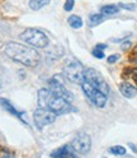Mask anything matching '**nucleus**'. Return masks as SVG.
<instances>
[{"instance_id":"nucleus-14","label":"nucleus","mask_w":137,"mask_h":158,"mask_svg":"<svg viewBox=\"0 0 137 158\" xmlns=\"http://www.w3.org/2000/svg\"><path fill=\"white\" fill-rule=\"evenodd\" d=\"M68 24H70L72 28L77 29V28H81L83 27V19L79 17V15H70L67 19Z\"/></svg>"},{"instance_id":"nucleus-10","label":"nucleus","mask_w":137,"mask_h":158,"mask_svg":"<svg viewBox=\"0 0 137 158\" xmlns=\"http://www.w3.org/2000/svg\"><path fill=\"white\" fill-rule=\"evenodd\" d=\"M119 91H121L122 96L126 98H133L137 94V88L127 82H123L119 84Z\"/></svg>"},{"instance_id":"nucleus-13","label":"nucleus","mask_w":137,"mask_h":158,"mask_svg":"<svg viewBox=\"0 0 137 158\" xmlns=\"http://www.w3.org/2000/svg\"><path fill=\"white\" fill-rule=\"evenodd\" d=\"M47 4H50V0H31L29 2V8L32 10H40Z\"/></svg>"},{"instance_id":"nucleus-24","label":"nucleus","mask_w":137,"mask_h":158,"mask_svg":"<svg viewBox=\"0 0 137 158\" xmlns=\"http://www.w3.org/2000/svg\"><path fill=\"white\" fill-rule=\"evenodd\" d=\"M118 59H119V55H118V54H114V55L108 56V59H107V60H108L109 64H114L117 60H118Z\"/></svg>"},{"instance_id":"nucleus-25","label":"nucleus","mask_w":137,"mask_h":158,"mask_svg":"<svg viewBox=\"0 0 137 158\" xmlns=\"http://www.w3.org/2000/svg\"><path fill=\"white\" fill-rule=\"evenodd\" d=\"M95 48H98V50H105L107 45H105V44H98V45L95 46Z\"/></svg>"},{"instance_id":"nucleus-30","label":"nucleus","mask_w":137,"mask_h":158,"mask_svg":"<svg viewBox=\"0 0 137 158\" xmlns=\"http://www.w3.org/2000/svg\"><path fill=\"white\" fill-rule=\"evenodd\" d=\"M75 158H76V157H75Z\"/></svg>"},{"instance_id":"nucleus-3","label":"nucleus","mask_w":137,"mask_h":158,"mask_svg":"<svg viewBox=\"0 0 137 158\" xmlns=\"http://www.w3.org/2000/svg\"><path fill=\"white\" fill-rule=\"evenodd\" d=\"M62 73L72 83H83L84 82V68L80 61L70 57L66 59L62 65Z\"/></svg>"},{"instance_id":"nucleus-1","label":"nucleus","mask_w":137,"mask_h":158,"mask_svg":"<svg viewBox=\"0 0 137 158\" xmlns=\"http://www.w3.org/2000/svg\"><path fill=\"white\" fill-rule=\"evenodd\" d=\"M5 55L13 61L28 68H36L41 63V55L34 48L18 42H9L4 47Z\"/></svg>"},{"instance_id":"nucleus-27","label":"nucleus","mask_w":137,"mask_h":158,"mask_svg":"<svg viewBox=\"0 0 137 158\" xmlns=\"http://www.w3.org/2000/svg\"><path fill=\"white\" fill-rule=\"evenodd\" d=\"M128 145H130V148H131V149L133 151V153H137V148H136V147H135V145H133L132 143H130Z\"/></svg>"},{"instance_id":"nucleus-7","label":"nucleus","mask_w":137,"mask_h":158,"mask_svg":"<svg viewBox=\"0 0 137 158\" xmlns=\"http://www.w3.org/2000/svg\"><path fill=\"white\" fill-rule=\"evenodd\" d=\"M56 117L57 115L55 112H52L51 110H47V108H42V107H38L33 114V120L38 130H42L45 126L55 123Z\"/></svg>"},{"instance_id":"nucleus-8","label":"nucleus","mask_w":137,"mask_h":158,"mask_svg":"<svg viewBox=\"0 0 137 158\" xmlns=\"http://www.w3.org/2000/svg\"><path fill=\"white\" fill-rule=\"evenodd\" d=\"M71 148L75 152L81 153V154L89 153L90 148H92V138L85 133H80L79 135H76L72 139Z\"/></svg>"},{"instance_id":"nucleus-20","label":"nucleus","mask_w":137,"mask_h":158,"mask_svg":"<svg viewBox=\"0 0 137 158\" xmlns=\"http://www.w3.org/2000/svg\"><path fill=\"white\" fill-rule=\"evenodd\" d=\"M92 54L96 59H103L104 57V51L103 50H98V48H94V50L92 51Z\"/></svg>"},{"instance_id":"nucleus-18","label":"nucleus","mask_w":137,"mask_h":158,"mask_svg":"<svg viewBox=\"0 0 137 158\" xmlns=\"http://www.w3.org/2000/svg\"><path fill=\"white\" fill-rule=\"evenodd\" d=\"M118 6L122 9H126V10H135V8H136L133 3H119Z\"/></svg>"},{"instance_id":"nucleus-16","label":"nucleus","mask_w":137,"mask_h":158,"mask_svg":"<svg viewBox=\"0 0 137 158\" xmlns=\"http://www.w3.org/2000/svg\"><path fill=\"white\" fill-rule=\"evenodd\" d=\"M109 152L114 156H124L126 154V148L122 147V145H114L109 149Z\"/></svg>"},{"instance_id":"nucleus-11","label":"nucleus","mask_w":137,"mask_h":158,"mask_svg":"<svg viewBox=\"0 0 137 158\" xmlns=\"http://www.w3.org/2000/svg\"><path fill=\"white\" fill-rule=\"evenodd\" d=\"M0 105H2V106L5 108V110H6L8 112H10L12 115L17 116V117L19 118V120H22V123L28 124V123L24 120V118H23V114H22V112H19V111H17V110H15V107H14L10 102H9L8 100H5V98H0Z\"/></svg>"},{"instance_id":"nucleus-28","label":"nucleus","mask_w":137,"mask_h":158,"mask_svg":"<svg viewBox=\"0 0 137 158\" xmlns=\"http://www.w3.org/2000/svg\"><path fill=\"white\" fill-rule=\"evenodd\" d=\"M2 158H13V156H12V154H9V153H4Z\"/></svg>"},{"instance_id":"nucleus-21","label":"nucleus","mask_w":137,"mask_h":158,"mask_svg":"<svg viewBox=\"0 0 137 158\" xmlns=\"http://www.w3.org/2000/svg\"><path fill=\"white\" fill-rule=\"evenodd\" d=\"M66 148H67V145H64V147H61L60 149H57V151H53V153H52L51 156H52L53 158H57V157L60 156V154H62V152H64V151L66 149Z\"/></svg>"},{"instance_id":"nucleus-4","label":"nucleus","mask_w":137,"mask_h":158,"mask_svg":"<svg viewBox=\"0 0 137 158\" xmlns=\"http://www.w3.org/2000/svg\"><path fill=\"white\" fill-rule=\"evenodd\" d=\"M19 38H21L22 41L27 42L28 45H31L33 47H38V48L47 47L48 42H50L48 37L42 31H40V29H34V28L25 29L24 32L21 33Z\"/></svg>"},{"instance_id":"nucleus-9","label":"nucleus","mask_w":137,"mask_h":158,"mask_svg":"<svg viewBox=\"0 0 137 158\" xmlns=\"http://www.w3.org/2000/svg\"><path fill=\"white\" fill-rule=\"evenodd\" d=\"M48 89H50L55 96L57 97H62L67 101H72V94L67 91V88L62 84V82H60V79H58L57 75H55L53 78L48 79Z\"/></svg>"},{"instance_id":"nucleus-26","label":"nucleus","mask_w":137,"mask_h":158,"mask_svg":"<svg viewBox=\"0 0 137 158\" xmlns=\"http://www.w3.org/2000/svg\"><path fill=\"white\" fill-rule=\"evenodd\" d=\"M131 78H132L133 81L137 83V69H133V72H132V75H131Z\"/></svg>"},{"instance_id":"nucleus-2","label":"nucleus","mask_w":137,"mask_h":158,"mask_svg":"<svg viewBox=\"0 0 137 158\" xmlns=\"http://www.w3.org/2000/svg\"><path fill=\"white\" fill-rule=\"evenodd\" d=\"M37 100H38V106L40 107L51 110L56 115H64L72 110L70 101L65 100L62 97L55 96L50 89H46V88H42V89L38 91Z\"/></svg>"},{"instance_id":"nucleus-15","label":"nucleus","mask_w":137,"mask_h":158,"mask_svg":"<svg viewBox=\"0 0 137 158\" xmlns=\"http://www.w3.org/2000/svg\"><path fill=\"white\" fill-rule=\"evenodd\" d=\"M103 21H104L103 14H92L89 17V26L90 27H95L98 24H100Z\"/></svg>"},{"instance_id":"nucleus-17","label":"nucleus","mask_w":137,"mask_h":158,"mask_svg":"<svg viewBox=\"0 0 137 158\" xmlns=\"http://www.w3.org/2000/svg\"><path fill=\"white\" fill-rule=\"evenodd\" d=\"M75 5V0H66L65 4H64V10L66 12H71L72 8Z\"/></svg>"},{"instance_id":"nucleus-6","label":"nucleus","mask_w":137,"mask_h":158,"mask_svg":"<svg viewBox=\"0 0 137 158\" xmlns=\"http://www.w3.org/2000/svg\"><path fill=\"white\" fill-rule=\"evenodd\" d=\"M81 88H83V92L85 93V96L89 98V100L99 108L105 107L107 105V96L104 93H102L100 91H98L96 88H94L90 83H88L86 81H84L81 83Z\"/></svg>"},{"instance_id":"nucleus-23","label":"nucleus","mask_w":137,"mask_h":158,"mask_svg":"<svg viewBox=\"0 0 137 158\" xmlns=\"http://www.w3.org/2000/svg\"><path fill=\"white\" fill-rule=\"evenodd\" d=\"M132 72H133V68H126L123 70V73H122V77L123 78H128V77L132 75Z\"/></svg>"},{"instance_id":"nucleus-22","label":"nucleus","mask_w":137,"mask_h":158,"mask_svg":"<svg viewBox=\"0 0 137 158\" xmlns=\"http://www.w3.org/2000/svg\"><path fill=\"white\" fill-rule=\"evenodd\" d=\"M131 45H132V42L130 41V40H126V41L121 45V48H122V51H127L128 48L131 47Z\"/></svg>"},{"instance_id":"nucleus-29","label":"nucleus","mask_w":137,"mask_h":158,"mask_svg":"<svg viewBox=\"0 0 137 158\" xmlns=\"http://www.w3.org/2000/svg\"><path fill=\"white\" fill-rule=\"evenodd\" d=\"M104 158H105V157H104Z\"/></svg>"},{"instance_id":"nucleus-12","label":"nucleus","mask_w":137,"mask_h":158,"mask_svg":"<svg viewBox=\"0 0 137 158\" xmlns=\"http://www.w3.org/2000/svg\"><path fill=\"white\" fill-rule=\"evenodd\" d=\"M100 12H102L103 15H113V14H117L119 12V6L114 5V4H108V5L102 6Z\"/></svg>"},{"instance_id":"nucleus-19","label":"nucleus","mask_w":137,"mask_h":158,"mask_svg":"<svg viewBox=\"0 0 137 158\" xmlns=\"http://www.w3.org/2000/svg\"><path fill=\"white\" fill-rule=\"evenodd\" d=\"M128 60H130L131 63H135V64H137V46H135L133 51L130 54V56H128Z\"/></svg>"},{"instance_id":"nucleus-5","label":"nucleus","mask_w":137,"mask_h":158,"mask_svg":"<svg viewBox=\"0 0 137 158\" xmlns=\"http://www.w3.org/2000/svg\"><path fill=\"white\" fill-rule=\"evenodd\" d=\"M84 81H86L88 83H90L94 88H96L98 91H100L105 96H108V93H109V85L107 84V82H105V79L103 78V75L98 70H95V69H93V68L84 69Z\"/></svg>"}]
</instances>
